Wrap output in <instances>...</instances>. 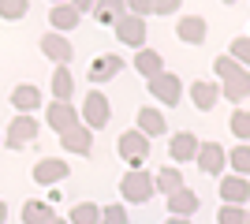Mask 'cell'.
<instances>
[{
    "label": "cell",
    "mask_w": 250,
    "mask_h": 224,
    "mask_svg": "<svg viewBox=\"0 0 250 224\" xmlns=\"http://www.w3.org/2000/svg\"><path fill=\"white\" fill-rule=\"evenodd\" d=\"M120 194H124V202H131V205H146L149 198H153V172H149V168L124 172V180H120Z\"/></svg>",
    "instance_id": "1"
},
{
    "label": "cell",
    "mask_w": 250,
    "mask_h": 224,
    "mask_svg": "<svg viewBox=\"0 0 250 224\" xmlns=\"http://www.w3.org/2000/svg\"><path fill=\"white\" fill-rule=\"evenodd\" d=\"M79 120H83V127L94 135V131H104L108 127V120H112V105H108V97L101 94V90H90L83 101V112H79Z\"/></svg>",
    "instance_id": "2"
},
{
    "label": "cell",
    "mask_w": 250,
    "mask_h": 224,
    "mask_svg": "<svg viewBox=\"0 0 250 224\" xmlns=\"http://www.w3.org/2000/svg\"><path fill=\"white\" fill-rule=\"evenodd\" d=\"M116 153H120V161L127 168H142L149 157V139H142L138 131H124L120 142H116Z\"/></svg>",
    "instance_id": "3"
},
{
    "label": "cell",
    "mask_w": 250,
    "mask_h": 224,
    "mask_svg": "<svg viewBox=\"0 0 250 224\" xmlns=\"http://www.w3.org/2000/svg\"><path fill=\"white\" fill-rule=\"evenodd\" d=\"M149 94H153L161 105L176 108L179 101H183V79H179V75H172V71H161L157 79H149Z\"/></svg>",
    "instance_id": "4"
},
{
    "label": "cell",
    "mask_w": 250,
    "mask_h": 224,
    "mask_svg": "<svg viewBox=\"0 0 250 224\" xmlns=\"http://www.w3.org/2000/svg\"><path fill=\"white\" fill-rule=\"evenodd\" d=\"M116 30V41L127 45V49H146V19H138V15H124V19L112 26Z\"/></svg>",
    "instance_id": "5"
},
{
    "label": "cell",
    "mask_w": 250,
    "mask_h": 224,
    "mask_svg": "<svg viewBox=\"0 0 250 224\" xmlns=\"http://www.w3.org/2000/svg\"><path fill=\"white\" fill-rule=\"evenodd\" d=\"M45 123H49L56 135H63V131L79 127V108H75L71 101H49V105H45Z\"/></svg>",
    "instance_id": "6"
},
{
    "label": "cell",
    "mask_w": 250,
    "mask_h": 224,
    "mask_svg": "<svg viewBox=\"0 0 250 224\" xmlns=\"http://www.w3.org/2000/svg\"><path fill=\"white\" fill-rule=\"evenodd\" d=\"M34 139H38V120L34 116H15L8 123V131H4V146H11V149L30 146Z\"/></svg>",
    "instance_id": "7"
},
{
    "label": "cell",
    "mask_w": 250,
    "mask_h": 224,
    "mask_svg": "<svg viewBox=\"0 0 250 224\" xmlns=\"http://www.w3.org/2000/svg\"><path fill=\"white\" fill-rule=\"evenodd\" d=\"M67 172H71V164L63 157H42L34 164V180L42 183V187H56L60 180H67Z\"/></svg>",
    "instance_id": "8"
},
{
    "label": "cell",
    "mask_w": 250,
    "mask_h": 224,
    "mask_svg": "<svg viewBox=\"0 0 250 224\" xmlns=\"http://www.w3.org/2000/svg\"><path fill=\"white\" fill-rule=\"evenodd\" d=\"M194 161H198V168L206 172V176H220V172H224V164H228V153H224V146H220V142H202Z\"/></svg>",
    "instance_id": "9"
},
{
    "label": "cell",
    "mask_w": 250,
    "mask_h": 224,
    "mask_svg": "<svg viewBox=\"0 0 250 224\" xmlns=\"http://www.w3.org/2000/svg\"><path fill=\"white\" fill-rule=\"evenodd\" d=\"M42 53L49 56L56 67H71V56H75V49H71V41L67 38H60V34H45L42 38Z\"/></svg>",
    "instance_id": "10"
},
{
    "label": "cell",
    "mask_w": 250,
    "mask_h": 224,
    "mask_svg": "<svg viewBox=\"0 0 250 224\" xmlns=\"http://www.w3.org/2000/svg\"><path fill=\"white\" fill-rule=\"evenodd\" d=\"M220 202L224 205H243V209H247L250 180H243V176H224V180H220Z\"/></svg>",
    "instance_id": "11"
},
{
    "label": "cell",
    "mask_w": 250,
    "mask_h": 224,
    "mask_svg": "<svg viewBox=\"0 0 250 224\" xmlns=\"http://www.w3.org/2000/svg\"><path fill=\"white\" fill-rule=\"evenodd\" d=\"M135 131L142 135V139H161L168 131V120H165V112L161 108H138V123H135Z\"/></svg>",
    "instance_id": "12"
},
{
    "label": "cell",
    "mask_w": 250,
    "mask_h": 224,
    "mask_svg": "<svg viewBox=\"0 0 250 224\" xmlns=\"http://www.w3.org/2000/svg\"><path fill=\"white\" fill-rule=\"evenodd\" d=\"M168 213H172V217H183V221H190V217H194V213H198V194H194V191H190V187H179V191L176 194H168Z\"/></svg>",
    "instance_id": "13"
},
{
    "label": "cell",
    "mask_w": 250,
    "mask_h": 224,
    "mask_svg": "<svg viewBox=\"0 0 250 224\" xmlns=\"http://www.w3.org/2000/svg\"><path fill=\"white\" fill-rule=\"evenodd\" d=\"M60 146L67 149V153H75V157H90V153H94V135L79 123V127H71V131L60 135Z\"/></svg>",
    "instance_id": "14"
},
{
    "label": "cell",
    "mask_w": 250,
    "mask_h": 224,
    "mask_svg": "<svg viewBox=\"0 0 250 224\" xmlns=\"http://www.w3.org/2000/svg\"><path fill=\"white\" fill-rule=\"evenodd\" d=\"M198 146H202V139L194 131H176L172 142H168V153H172V161H194L198 157Z\"/></svg>",
    "instance_id": "15"
},
{
    "label": "cell",
    "mask_w": 250,
    "mask_h": 224,
    "mask_svg": "<svg viewBox=\"0 0 250 224\" xmlns=\"http://www.w3.org/2000/svg\"><path fill=\"white\" fill-rule=\"evenodd\" d=\"M11 105L19 108V116H30V112L42 108V90H38L34 82H19L15 90H11Z\"/></svg>",
    "instance_id": "16"
},
{
    "label": "cell",
    "mask_w": 250,
    "mask_h": 224,
    "mask_svg": "<svg viewBox=\"0 0 250 224\" xmlns=\"http://www.w3.org/2000/svg\"><path fill=\"white\" fill-rule=\"evenodd\" d=\"M49 26H52V34H67V30H75L79 26V11H75V4H52L49 8Z\"/></svg>",
    "instance_id": "17"
},
{
    "label": "cell",
    "mask_w": 250,
    "mask_h": 224,
    "mask_svg": "<svg viewBox=\"0 0 250 224\" xmlns=\"http://www.w3.org/2000/svg\"><path fill=\"white\" fill-rule=\"evenodd\" d=\"M217 97H220L217 82H209V79H194V82H190V101H194L198 112H209V108L217 105Z\"/></svg>",
    "instance_id": "18"
},
{
    "label": "cell",
    "mask_w": 250,
    "mask_h": 224,
    "mask_svg": "<svg viewBox=\"0 0 250 224\" xmlns=\"http://www.w3.org/2000/svg\"><path fill=\"white\" fill-rule=\"evenodd\" d=\"M176 34H179V41H187V45H202L206 41V19L202 15H183L176 22Z\"/></svg>",
    "instance_id": "19"
},
{
    "label": "cell",
    "mask_w": 250,
    "mask_h": 224,
    "mask_svg": "<svg viewBox=\"0 0 250 224\" xmlns=\"http://www.w3.org/2000/svg\"><path fill=\"white\" fill-rule=\"evenodd\" d=\"M135 71L142 75V79H157V75L165 71V60H161V53H157V49H138L135 53Z\"/></svg>",
    "instance_id": "20"
},
{
    "label": "cell",
    "mask_w": 250,
    "mask_h": 224,
    "mask_svg": "<svg viewBox=\"0 0 250 224\" xmlns=\"http://www.w3.org/2000/svg\"><path fill=\"white\" fill-rule=\"evenodd\" d=\"M124 71V60L120 56H97L94 64H90V82H108V79H116V75Z\"/></svg>",
    "instance_id": "21"
},
{
    "label": "cell",
    "mask_w": 250,
    "mask_h": 224,
    "mask_svg": "<svg viewBox=\"0 0 250 224\" xmlns=\"http://www.w3.org/2000/svg\"><path fill=\"white\" fill-rule=\"evenodd\" d=\"M94 19L101 22V26H116V22L127 15V8H124V0H101V4H94Z\"/></svg>",
    "instance_id": "22"
},
{
    "label": "cell",
    "mask_w": 250,
    "mask_h": 224,
    "mask_svg": "<svg viewBox=\"0 0 250 224\" xmlns=\"http://www.w3.org/2000/svg\"><path fill=\"white\" fill-rule=\"evenodd\" d=\"M183 187V172L179 168H157L153 172V194H176Z\"/></svg>",
    "instance_id": "23"
},
{
    "label": "cell",
    "mask_w": 250,
    "mask_h": 224,
    "mask_svg": "<svg viewBox=\"0 0 250 224\" xmlns=\"http://www.w3.org/2000/svg\"><path fill=\"white\" fill-rule=\"evenodd\" d=\"M49 86H52V101H71V94H75V75H71V67H56Z\"/></svg>",
    "instance_id": "24"
},
{
    "label": "cell",
    "mask_w": 250,
    "mask_h": 224,
    "mask_svg": "<svg viewBox=\"0 0 250 224\" xmlns=\"http://www.w3.org/2000/svg\"><path fill=\"white\" fill-rule=\"evenodd\" d=\"M213 71H217V79L220 82H235V79H247V67H239L235 64V60H228V56H217V60H213ZM217 82V86H220Z\"/></svg>",
    "instance_id": "25"
},
{
    "label": "cell",
    "mask_w": 250,
    "mask_h": 224,
    "mask_svg": "<svg viewBox=\"0 0 250 224\" xmlns=\"http://www.w3.org/2000/svg\"><path fill=\"white\" fill-rule=\"evenodd\" d=\"M97 221H101V205H97V202L71 205V217H67V224H97Z\"/></svg>",
    "instance_id": "26"
},
{
    "label": "cell",
    "mask_w": 250,
    "mask_h": 224,
    "mask_svg": "<svg viewBox=\"0 0 250 224\" xmlns=\"http://www.w3.org/2000/svg\"><path fill=\"white\" fill-rule=\"evenodd\" d=\"M52 205L49 202H26L22 205V224H49L52 221Z\"/></svg>",
    "instance_id": "27"
},
{
    "label": "cell",
    "mask_w": 250,
    "mask_h": 224,
    "mask_svg": "<svg viewBox=\"0 0 250 224\" xmlns=\"http://www.w3.org/2000/svg\"><path fill=\"white\" fill-rule=\"evenodd\" d=\"M231 135L239 139V146L250 142V112L247 108H235V112H231Z\"/></svg>",
    "instance_id": "28"
},
{
    "label": "cell",
    "mask_w": 250,
    "mask_h": 224,
    "mask_svg": "<svg viewBox=\"0 0 250 224\" xmlns=\"http://www.w3.org/2000/svg\"><path fill=\"white\" fill-rule=\"evenodd\" d=\"M228 164L235 168L231 176H243V180H247V172H250V146H235L228 153Z\"/></svg>",
    "instance_id": "29"
},
{
    "label": "cell",
    "mask_w": 250,
    "mask_h": 224,
    "mask_svg": "<svg viewBox=\"0 0 250 224\" xmlns=\"http://www.w3.org/2000/svg\"><path fill=\"white\" fill-rule=\"evenodd\" d=\"M220 94L228 97L231 105H239L243 97L250 94V75H247V79H235V82H224V86H220Z\"/></svg>",
    "instance_id": "30"
},
{
    "label": "cell",
    "mask_w": 250,
    "mask_h": 224,
    "mask_svg": "<svg viewBox=\"0 0 250 224\" xmlns=\"http://www.w3.org/2000/svg\"><path fill=\"white\" fill-rule=\"evenodd\" d=\"M26 11H30V4H26V0H0V19H8V22L22 19Z\"/></svg>",
    "instance_id": "31"
},
{
    "label": "cell",
    "mask_w": 250,
    "mask_h": 224,
    "mask_svg": "<svg viewBox=\"0 0 250 224\" xmlns=\"http://www.w3.org/2000/svg\"><path fill=\"white\" fill-rule=\"evenodd\" d=\"M247 209L243 205H220L217 209V224H247Z\"/></svg>",
    "instance_id": "32"
},
{
    "label": "cell",
    "mask_w": 250,
    "mask_h": 224,
    "mask_svg": "<svg viewBox=\"0 0 250 224\" xmlns=\"http://www.w3.org/2000/svg\"><path fill=\"white\" fill-rule=\"evenodd\" d=\"M228 60H235L239 67L250 71V38H235V41H231V56Z\"/></svg>",
    "instance_id": "33"
},
{
    "label": "cell",
    "mask_w": 250,
    "mask_h": 224,
    "mask_svg": "<svg viewBox=\"0 0 250 224\" xmlns=\"http://www.w3.org/2000/svg\"><path fill=\"white\" fill-rule=\"evenodd\" d=\"M97 224H127V205L124 202H112L101 209V221Z\"/></svg>",
    "instance_id": "34"
},
{
    "label": "cell",
    "mask_w": 250,
    "mask_h": 224,
    "mask_svg": "<svg viewBox=\"0 0 250 224\" xmlns=\"http://www.w3.org/2000/svg\"><path fill=\"white\" fill-rule=\"evenodd\" d=\"M8 221V202H4V198H0V224Z\"/></svg>",
    "instance_id": "35"
},
{
    "label": "cell",
    "mask_w": 250,
    "mask_h": 224,
    "mask_svg": "<svg viewBox=\"0 0 250 224\" xmlns=\"http://www.w3.org/2000/svg\"><path fill=\"white\" fill-rule=\"evenodd\" d=\"M165 224H190V221H183V217H168Z\"/></svg>",
    "instance_id": "36"
},
{
    "label": "cell",
    "mask_w": 250,
    "mask_h": 224,
    "mask_svg": "<svg viewBox=\"0 0 250 224\" xmlns=\"http://www.w3.org/2000/svg\"><path fill=\"white\" fill-rule=\"evenodd\" d=\"M49 224H67V221H60V217H52V221H49Z\"/></svg>",
    "instance_id": "37"
}]
</instances>
